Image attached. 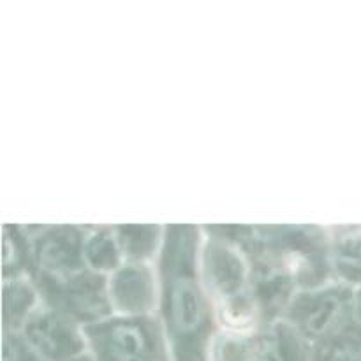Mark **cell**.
I'll use <instances>...</instances> for the list:
<instances>
[{"mask_svg":"<svg viewBox=\"0 0 361 361\" xmlns=\"http://www.w3.org/2000/svg\"><path fill=\"white\" fill-rule=\"evenodd\" d=\"M173 317L180 330L190 331L200 324L201 307L196 291L190 284L182 282L173 289Z\"/></svg>","mask_w":361,"mask_h":361,"instance_id":"1","label":"cell"},{"mask_svg":"<svg viewBox=\"0 0 361 361\" xmlns=\"http://www.w3.org/2000/svg\"><path fill=\"white\" fill-rule=\"evenodd\" d=\"M113 361H147L145 360L143 338L130 328H120L111 341Z\"/></svg>","mask_w":361,"mask_h":361,"instance_id":"2","label":"cell"}]
</instances>
